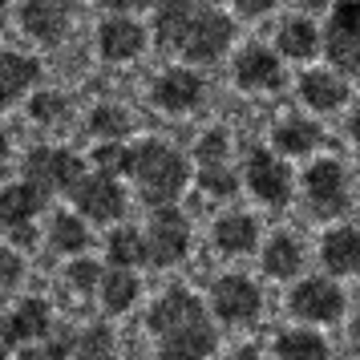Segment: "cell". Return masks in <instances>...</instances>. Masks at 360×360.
Returning a JSON list of instances; mask_svg holds the SVG:
<instances>
[{
  "instance_id": "cell-1",
  "label": "cell",
  "mask_w": 360,
  "mask_h": 360,
  "mask_svg": "<svg viewBox=\"0 0 360 360\" xmlns=\"http://www.w3.org/2000/svg\"><path fill=\"white\" fill-rule=\"evenodd\" d=\"M239 20L223 13L214 0H154L150 4V29L158 53L179 57L182 65L202 69L219 65L235 45Z\"/></svg>"
},
{
  "instance_id": "cell-2",
  "label": "cell",
  "mask_w": 360,
  "mask_h": 360,
  "mask_svg": "<svg viewBox=\"0 0 360 360\" xmlns=\"http://www.w3.org/2000/svg\"><path fill=\"white\" fill-rule=\"evenodd\" d=\"M146 328L154 332L162 360H207L214 352V324L207 316V304L186 288H170L158 295Z\"/></svg>"
},
{
  "instance_id": "cell-3",
  "label": "cell",
  "mask_w": 360,
  "mask_h": 360,
  "mask_svg": "<svg viewBox=\"0 0 360 360\" xmlns=\"http://www.w3.org/2000/svg\"><path fill=\"white\" fill-rule=\"evenodd\" d=\"M126 174L134 179L146 207H174L191 182V158L162 138H142L130 146Z\"/></svg>"
},
{
  "instance_id": "cell-4",
  "label": "cell",
  "mask_w": 360,
  "mask_h": 360,
  "mask_svg": "<svg viewBox=\"0 0 360 360\" xmlns=\"http://www.w3.org/2000/svg\"><path fill=\"white\" fill-rule=\"evenodd\" d=\"M320 57L332 73L356 77L360 69V0H332L328 4V25L320 29Z\"/></svg>"
},
{
  "instance_id": "cell-5",
  "label": "cell",
  "mask_w": 360,
  "mask_h": 360,
  "mask_svg": "<svg viewBox=\"0 0 360 360\" xmlns=\"http://www.w3.org/2000/svg\"><path fill=\"white\" fill-rule=\"evenodd\" d=\"M85 0H20L17 4V25L41 49H57L65 45L73 33V20L82 13Z\"/></svg>"
},
{
  "instance_id": "cell-6",
  "label": "cell",
  "mask_w": 360,
  "mask_h": 360,
  "mask_svg": "<svg viewBox=\"0 0 360 360\" xmlns=\"http://www.w3.org/2000/svg\"><path fill=\"white\" fill-rule=\"evenodd\" d=\"M20 174H25L20 182H29L33 191L53 198V195H69L73 191V182L85 174V162L69 146H33L25 154Z\"/></svg>"
},
{
  "instance_id": "cell-7",
  "label": "cell",
  "mask_w": 360,
  "mask_h": 360,
  "mask_svg": "<svg viewBox=\"0 0 360 360\" xmlns=\"http://www.w3.org/2000/svg\"><path fill=\"white\" fill-rule=\"evenodd\" d=\"M243 186L259 198L263 207H288L295 191L292 179V166L283 162L279 154H271L267 146H251L247 150V162H243Z\"/></svg>"
},
{
  "instance_id": "cell-8",
  "label": "cell",
  "mask_w": 360,
  "mask_h": 360,
  "mask_svg": "<svg viewBox=\"0 0 360 360\" xmlns=\"http://www.w3.org/2000/svg\"><path fill=\"white\" fill-rule=\"evenodd\" d=\"M142 243H146V263H154V267L182 263L186 251H191V223H186V214L179 207H154Z\"/></svg>"
},
{
  "instance_id": "cell-9",
  "label": "cell",
  "mask_w": 360,
  "mask_h": 360,
  "mask_svg": "<svg viewBox=\"0 0 360 360\" xmlns=\"http://www.w3.org/2000/svg\"><path fill=\"white\" fill-rule=\"evenodd\" d=\"M207 98V77L191 65H166L154 82H150V101L162 114H191Z\"/></svg>"
},
{
  "instance_id": "cell-10",
  "label": "cell",
  "mask_w": 360,
  "mask_h": 360,
  "mask_svg": "<svg viewBox=\"0 0 360 360\" xmlns=\"http://www.w3.org/2000/svg\"><path fill=\"white\" fill-rule=\"evenodd\" d=\"M73 207L85 214V219H94V223H117V219H126V186L110 174H94V170H85L82 179L73 182Z\"/></svg>"
},
{
  "instance_id": "cell-11",
  "label": "cell",
  "mask_w": 360,
  "mask_h": 360,
  "mask_svg": "<svg viewBox=\"0 0 360 360\" xmlns=\"http://www.w3.org/2000/svg\"><path fill=\"white\" fill-rule=\"evenodd\" d=\"M304 198L324 219H336L348 207V170L340 158H316L304 170Z\"/></svg>"
},
{
  "instance_id": "cell-12",
  "label": "cell",
  "mask_w": 360,
  "mask_h": 360,
  "mask_svg": "<svg viewBox=\"0 0 360 360\" xmlns=\"http://www.w3.org/2000/svg\"><path fill=\"white\" fill-rule=\"evenodd\" d=\"M288 308H292V316L308 320V324H336L344 316V292L340 283H332L324 276H308L292 288Z\"/></svg>"
},
{
  "instance_id": "cell-13",
  "label": "cell",
  "mask_w": 360,
  "mask_h": 360,
  "mask_svg": "<svg viewBox=\"0 0 360 360\" xmlns=\"http://www.w3.org/2000/svg\"><path fill=\"white\" fill-rule=\"evenodd\" d=\"M94 45H98V57L110 61V65H130L146 53L150 37L146 25L134 17H105L98 20V33H94Z\"/></svg>"
},
{
  "instance_id": "cell-14",
  "label": "cell",
  "mask_w": 360,
  "mask_h": 360,
  "mask_svg": "<svg viewBox=\"0 0 360 360\" xmlns=\"http://www.w3.org/2000/svg\"><path fill=\"white\" fill-rule=\"evenodd\" d=\"M231 77L247 94H276L283 85V61L267 45H243L231 61Z\"/></svg>"
},
{
  "instance_id": "cell-15",
  "label": "cell",
  "mask_w": 360,
  "mask_h": 360,
  "mask_svg": "<svg viewBox=\"0 0 360 360\" xmlns=\"http://www.w3.org/2000/svg\"><path fill=\"white\" fill-rule=\"evenodd\" d=\"M211 308L223 324H251L263 308V295L247 276H223V279H214Z\"/></svg>"
},
{
  "instance_id": "cell-16",
  "label": "cell",
  "mask_w": 360,
  "mask_h": 360,
  "mask_svg": "<svg viewBox=\"0 0 360 360\" xmlns=\"http://www.w3.org/2000/svg\"><path fill=\"white\" fill-rule=\"evenodd\" d=\"M41 77H45L41 57L20 53V49H0V110L25 101L41 85Z\"/></svg>"
},
{
  "instance_id": "cell-17",
  "label": "cell",
  "mask_w": 360,
  "mask_h": 360,
  "mask_svg": "<svg viewBox=\"0 0 360 360\" xmlns=\"http://www.w3.org/2000/svg\"><path fill=\"white\" fill-rule=\"evenodd\" d=\"M295 94L316 114H336L352 101V82L332 73V69H304L300 82H295Z\"/></svg>"
},
{
  "instance_id": "cell-18",
  "label": "cell",
  "mask_w": 360,
  "mask_h": 360,
  "mask_svg": "<svg viewBox=\"0 0 360 360\" xmlns=\"http://www.w3.org/2000/svg\"><path fill=\"white\" fill-rule=\"evenodd\" d=\"M279 61H295V65H308L320 57V25L316 17H304V13H288L276 29V49H271Z\"/></svg>"
},
{
  "instance_id": "cell-19",
  "label": "cell",
  "mask_w": 360,
  "mask_h": 360,
  "mask_svg": "<svg viewBox=\"0 0 360 360\" xmlns=\"http://www.w3.org/2000/svg\"><path fill=\"white\" fill-rule=\"evenodd\" d=\"M45 332H49V304L37 300V295L20 300L17 308H8L0 316V348L45 340Z\"/></svg>"
},
{
  "instance_id": "cell-20",
  "label": "cell",
  "mask_w": 360,
  "mask_h": 360,
  "mask_svg": "<svg viewBox=\"0 0 360 360\" xmlns=\"http://www.w3.org/2000/svg\"><path fill=\"white\" fill-rule=\"evenodd\" d=\"M320 142H324V130H320V122H311V117H279L276 130H271V154H279L283 162L288 158H308V154H316L320 150Z\"/></svg>"
},
{
  "instance_id": "cell-21",
  "label": "cell",
  "mask_w": 360,
  "mask_h": 360,
  "mask_svg": "<svg viewBox=\"0 0 360 360\" xmlns=\"http://www.w3.org/2000/svg\"><path fill=\"white\" fill-rule=\"evenodd\" d=\"M45 202L49 198L33 191L29 182H8V186H0V231H20V227H33V219L45 211Z\"/></svg>"
},
{
  "instance_id": "cell-22",
  "label": "cell",
  "mask_w": 360,
  "mask_h": 360,
  "mask_svg": "<svg viewBox=\"0 0 360 360\" xmlns=\"http://www.w3.org/2000/svg\"><path fill=\"white\" fill-rule=\"evenodd\" d=\"M320 259L332 276H352L360 267V235L352 223H340V227H328L324 239H320Z\"/></svg>"
},
{
  "instance_id": "cell-23",
  "label": "cell",
  "mask_w": 360,
  "mask_h": 360,
  "mask_svg": "<svg viewBox=\"0 0 360 360\" xmlns=\"http://www.w3.org/2000/svg\"><path fill=\"white\" fill-rule=\"evenodd\" d=\"M214 247L223 255H247V251H255L259 247V223H255V214H247V211L219 214V223H214Z\"/></svg>"
},
{
  "instance_id": "cell-24",
  "label": "cell",
  "mask_w": 360,
  "mask_h": 360,
  "mask_svg": "<svg viewBox=\"0 0 360 360\" xmlns=\"http://www.w3.org/2000/svg\"><path fill=\"white\" fill-rule=\"evenodd\" d=\"M300 267H304V247H300L295 235L279 231V235H271L263 243V271L271 279H295Z\"/></svg>"
},
{
  "instance_id": "cell-25",
  "label": "cell",
  "mask_w": 360,
  "mask_h": 360,
  "mask_svg": "<svg viewBox=\"0 0 360 360\" xmlns=\"http://www.w3.org/2000/svg\"><path fill=\"white\" fill-rule=\"evenodd\" d=\"M85 126H89V134H94L98 142H126L134 134V117H130L126 105L98 101V105L89 110V117H85Z\"/></svg>"
},
{
  "instance_id": "cell-26",
  "label": "cell",
  "mask_w": 360,
  "mask_h": 360,
  "mask_svg": "<svg viewBox=\"0 0 360 360\" xmlns=\"http://www.w3.org/2000/svg\"><path fill=\"white\" fill-rule=\"evenodd\" d=\"M276 356L279 360H332V348H328L324 336H316L308 328H292V332H279Z\"/></svg>"
},
{
  "instance_id": "cell-27",
  "label": "cell",
  "mask_w": 360,
  "mask_h": 360,
  "mask_svg": "<svg viewBox=\"0 0 360 360\" xmlns=\"http://www.w3.org/2000/svg\"><path fill=\"white\" fill-rule=\"evenodd\" d=\"M49 243L61 251V255H82L85 247H89V227L82 223V214L77 211H57L49 223Z\"/></svg>"
},
{
  "instance_id": "cell-28",
  "label": "cell",
  "mask_w": 360,
  "mask_h": 360,
  "mask_svg": "<svg viewBox=\"0 0 360 360\" xmlns=\"http://www.w3.org/2000/svg\"><path fill=\"white\" fill-rule=\"evenodd\" d=\"M101 304H105V311H126L134 308V300H138V279H134V271H126V267H110V271H101Z\"/></svg>"
},
{
  "instance_id": "cell-29",
  "label": "cell",
  "mask_w": 360,
  "mask_h": 360,
  "mask_svg": "<svg viewBox=\"0 0 360 360\" xmlns=\"http://www.w3.org/2000/svg\"><path fill=\"white\" fill-rule=\"evenodd\" d=\"M105 251H110V263L126 267V271H134L138 263H146V243H142V231L138 227H114L110 239H105Z\"/></svg>"
},
{
  "instance_id": "cell-30",
  "label": "cell",
  "mask_w": 360,
  "mask_h": 360,
  "mask_svg": "<svg viewBox=\"0 0 360 360\" xmlns=\"http://www.w3.org/2000/svg\"><path fill=\"white\" fill-rule=\"evenodd\" d=\"M29 117H33L37 126H61L69 117V98L61 89H45V85H37L33 94H29Z\"/></svg>"
},
{
  "instance_id": "cell-31",
  "label": "cell",
  "mask_w": 360,
  "mask_h": 360,
  "mask_svg": "<svg viewBox=\"0 0 360 360\" xmlns=\"http://www.w3.org/2000/svg\"><path fill=\"white\" fill-rule=\"evenodd\" d=\"M73 356L77 360H114V332L105 324H89L73 340Z\"/></svg>"
},
{
  "instance_id": "cell-32",
  "label": "cell",
  "mask_w": 360,
  "mask_h": 360,
  "mask_svg": "<svg viewBox=\"0 0 360 360\" xmlns=\"http://www.w3.org/2000/svg\"><path fill=\"white\" fill-rule=\"evenodd\" d=\"M198 186L211 198H231V195H239V170L231 162L198 166Z\"/></svg>"
},
{
  "instance_id": "cell-33",
  "label": "cell",
  "mask_w": 360,
  "mask_h": 360,
  "mask_svg": "<svg viewBox=\"0 0 360 360\" xmlns=\"http://www.w3.org/2000/svg\"><path fill=\"white\" fill-rule=\"evenodd\" d=\"M126 162H130V146L126 142H98L94 154H89L94 174H110V179H122L126 174Z\"/></svg>"
},
{
  "instance_id": "cell-34",
  "label": "cell",
  "mask_w": 360,
  "mask_h": 360,
  "mask_svg": "<svg viewBox=\"0 0 360 360\" xmlns=\"http://www.w3.org/2000/svg\"><path fill=\"white\" fill-rule=\"evenodd\" d=\"M195 162H198V166L231 162V134L223 130V126H211L207 134H198V142H195Z\"/></svg>"
},
{
  "instance_id": "cell-35",
  "label": "cell",
  "mask_w": 360,
  "mask_h": 360,
  "mask_svg": "<svg viewBox=\"0 0 360 360\" xmlns=\"http://www.w3.org/2000/svg\"><path fill=\"white\" fill-rule=\"evenodd\" d=\"M223 13H231L235 20H255V17H267V13H276L283 0H214Z\"/></svg>"
},
{
  "instance_id": "cell-36",
  "label": "cell",
  "mask_w": 360,
  "mask_h": 360,
  "mask_svg": "<svg viewBox=\"0 0 360 360\" xmlns=\"http://www.w3.org/2000/svg\"><path fill=\"white\" fill-rule=\"evenodd\" d=\"M73 356V336L61 340H45V344H25L17 360H69Z\"/></svg>"
},
{
  "instance_id": "cell-37",
  "label": "cell",
  "mask_w": 360,
  "mask_h": 360,
  "mask_svg": "<svg viewBox=\"0 0 360 360\" xmlns=\"http://www.w3.org/2000/svg\"><path fill=\"white\" fill-rule=\"evenodd\" d=\"M65 279L77 288V292H94L101 283V263H94V259H73L69 263V271H65Z\"/></svg>"
},
{
  "instance_id": "cell-38",
  "label": "cell",
  "mask_w": 360,
  "mask_h": 360,
  "mask_svg": "<svg viewBox=\"0 0 360 360\" xmlns=\"http://www.w3.org/2000/svg\"><path fill=\"white\" fill-rule=\"evenodd\" d=\"M20 276H25V259L13 247H0V288H13Z\"/></svg>"
},
{
  "instance_id": "cell-39",
  "label": "cell",
  "mask_w": 360,
  "mask_h": 360,
  "mask_svg": "<svg viewBox=\"0 0 360 360\" xmlns=\"http://www.w3.org/2000/svg\"><path fill=\"white\" fill-rule=\"evenodd\" d=\"M105 17H134V13H142V8H150L154 0H94Z\"/></svg>"
},
{
  "instance_id": "cell-40",
  "label": "cell",
  "mask_w": 360,
  "mask_h": 360,
  "mask_svg": "<svg viewBox=\"0 0 360 360\" xmlns=\"http://www.w3.org/2000/svg\"><path fill=\"white\" fill-rule=\"evenodd\" d=\"M295 4H300V13H304V17H316V13H328V4H332V0H295Z\"/></svg>"
},
{
  "instance_id": "cell-41",
  "label": "cell",
  "mask_w": 360,
  "mask_h": 360,
  "mask_svg": "<svg viewBox=\"0 0 360 360\" xmlns=\"http://www.w3.org/2000/svg\"><path fill=\"white\" fill-rule=\"evenodd\" d=\"M227 360H263V356L255 352V348H239V352H231Z\"/></svg>"
},
{
  "instance_id": "cell-42",
  "label": "cell",
  "mask_w": 360,
  "mask_h": 360,
  "mask_svg": "<svg viewBox=\"0 0 360 360\" xmlns=\"http://www.w3.org/2000/svg\"><path fill=\"white\" fill-rule=\"evenodd\" d=\"M13 17V0H0V33H4V25Z\"/></svg>"
},
{
  "instance_id": "cell-43",
  "label": "cell",
  "mask_w": 360,
  "mask_h": 360,
  "mask_svg": "<svg viewBox=\"0 0 360 360\" xmlns=\"http://www.w3.org/2000/svg\"><path fill=\"white\" fill-rule=\"evenodd\" d=\"M8 154V134H4V126H0V158Z\"/></svg>"
},
{
  "instance_id": "cell-44",
  "label": "cell",
  "mask_w": 360,
  "mask_h": 360,
  "mask_svg": "<svg viewBox=\"0 0 360 360\" xmlns=\"http://www.w3.org/2000/svg\"><path fill=\"white\" fill-rule=\"evenodd\" d=\"M0 360H8V348H0Z\"/></svg>"
}]
</instances>
